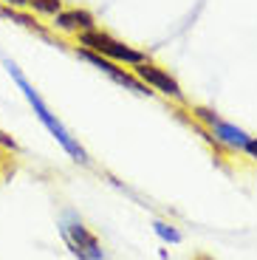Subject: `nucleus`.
<instances>
[{"instance_id": "2", "label": "nucleus", "mask_w": 257, "mask_h": 260, "mask_svg": "<svg viewBox=\"0 0 257 260\" xmlns=\"http://www.w3.org/2000/svg\"><path fill=\"white\" fill-rule=\"evenodd\" d=\"M77 40H79V48H88V51L99 54V57H105V59H113V62H119V65H127V68H133V65H139V62L147 59L144 51L127 46V43H122V40H116L113 34L102 31V28L82 31V34H77Z\"/></svg>"}, {"instance_id": "4", "label": "nucleus", "mask_w": 257, "mask_h": 260, "mask_svg": "<svg viewBox=\"0 0 257 260\" xmlns=\"http://www.w3.org/2000/svg\"><path fill=\"white\" fill-rule=\"evenodd\" d=\"M133 74L142 79V82L147 85L153 93H164V96L175 99V102H186V99H184V91H181V85H178V79H175L170 71H164L161 65L144 59V62L133 65Z\"/></svg>"}, {"instance_id": "3", "label": "nucleus", "mask_w": 257, "mask_h": 260, "mask_svg": "<svg viewBox=\"0 0 257 260\" xmlns=\"http://www.w3.org/2000/svg\"><path fill=\"white\" fill-rule=\"evenodd\" d=\"M59 229H62V238H65V243H68V249H71L79 260H105L102 243L97 241V235L88 232V226H85L74 212H65V221Z\"/></svg>"}, {"instance_id": "6", "label": "nucleus", "mask_w": 257, "mask_h": 260, "mask_svg": "<svg viewBox=\"0 0 257 260\" xmlns=\"http://www.w3.org/2000/svg\"><path fill=\"white\" fill-rule=\"evenodd\" d=\"M192 113H195V119H201V122H204L206 127L215 133V142H223V144H229V147L243 150L246 142L251 139L246 130H240L238 124H232V122H226V119H220L218 113L209 111V108H201V105H195Z\"/></svg>"}, {"instance_id": "7", "label": "nucleus", "mask_w": 257, "mask_h": 260, "mask_svg": "<svg viewBox=\"0 0 257 260\" xmlns=\"http://www.w3.org/2000/svg\"><path fill=\"white\" fill-rule=\"evenodd\" d=\"M54 28L65 34H82V31H90V28H97V17L88 12V9H62V12L54 14Z\"/></svg>"}, {"instance_id": "8", "label": "nucleus", "mask_w": 257, "mask_h": 260, "mask_svg": "<svg viewBox=\"0 0 257 260\" xmlns=\"http://www.w3.org/2000/svg\"><path fill=\"white\" fill-rule=\"evenodd\" d=\"M28 9H34L37 14H45V17H54L57 12H62V0H31Z\"/></svg>"}, {"instance_id": "11", "label": "nucleus", "mask_w": 257, "mask_h": 260, "mask_svg": "<svg viewBox=\"0 0 257 260\" xmlns=\"http://www.w3.org/2000/svg\"><path fill=\"white\" fill-rule=\"evenodd\" d=\"M243 150H246V153H249L251 158H257V139H249V142H246V147H243Z\"/></svg>"}, {"instance_id": "9", "label": "nucleus", "mask_w": 257, "mask_h": 260, "mask_svg": "<svg viewBox=\"0 0 257 260\" xmlns=\"http://www.w3.org/2000/svg\"><path fill=\"white\" fill-rule=\"evenodd\" d=\"M153 229H155V235H158L161 241H167V243H181V241H184V235H181L175 226L164 223V221H155V223H153Z\"/></svg>"}, {"instance_id": "1", "label": "nucleus", "mask_w": 257, "mask_h": 260, "mask_svg": "<svg viewBox=\"0 0 257 260\" xmlns=\"http://www.w3.org/2000/svg\"><path fill=\"white\" fill-rule=\"evenodd\" d=\"M3 65H6V71L12 74V79L17 82V88L23 91V96L28 99V105L34 108V113H37V119L45 124V127H48V133H51V136L57 139L59 144H62V150H65V153H68V156H71L74 161H79V164H88V153L82 150V144H79L77 139H74L71 133H68V127H65V124L59 122V119L54 116V113H51V108H48V105L43 102V96H40V93H37V88H34V85L26 79V74L20 71V68L12 62V59H3Z\"/></svg>"}, {"instance_id": "12", "label": "nucleus", "mask_w": 257, "mask_h": 260, "mask_svg": "<svg viewBox=\"0 0 257 260\" xmlns=\"http://www.w3.org/2000/svg\"><path fill=\"white\" fill-rule=\"evenodd\" d=\"M192 260H212L209 254H198V257H192Z\"/></svg>"}, {"instance_id": "10", "label": "nucleus", "mask_w": 257, "mask_h": 260, "mask_svg": "<svg viewBox=\"0 0 257 260\" xmlns=\"http://www.w3.org/2000/svg\"><path fill=\"white\" fill-rule=\"evenodd\" d=\"M3 3H6V6H12V9H28V3H31V0H3Z\"/></svg>"}, {"instance_id": "5", "label": "nucleus", "mask_w": 257, "mask_h": 260, "mask_svg": "<svg viewBox=\"0 0 257 260\" xmlns=\"http://www.w3.org/2000/svg\"><path fill=\"white\" fill-rule=\"evenodd\" d=\"M77 54L85 59V62H90V65H93V68H99L102 74H108V77L113 79V82H119V85H124V88H130L133 93H139V96H153V91H150L147 85H144L142 79L136 77V74H130L127 68H122L119 62L99 57V54L88 51V48H77Z\"/></svg>"}]
</instances>
